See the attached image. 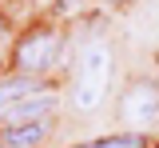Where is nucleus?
I'll list each match as a JSON object with an SVG mask.
<instances>
[{"label": "nucleus", "mask_w": 159, "mask_h": 148, "mask_svg": "<svg viewBox=\"0 0 159 148\" xmlns=\"http://www.w3.org/2000/svg\"><path fill=\"white\" fill-rule=\"evenodd\" d=\"M107 84H111V48L107 44L84 48L80 72H76V108H96L103 100Z\"/></svg>", "instance_id": "1"}, {"label": "nucleus", "mask_w": 159, "mask_h": 148, "mask_svg": "<svg viewBox=\"0 0 159 148\" xmlns=\"http://www.w3.org/2000/svg\"><path fill=\"white\" fill-rule=\"evenodd\" d=\"M60 56V36L56 32H48V28H36V32H28L24 40L16 44V68L24 76H40V72H48Z\"/></svg>", "instance_id": "2"}, {"label": "nucleus", "mask_w": 159, "mask_h": 148, "mask_svg": "<svg viewBox=\"0 0 159 148\" xmlns=\"http://www.w3.org/2000/svg\"><path fill=\"white\" fill-rule=\"evenodd\" d=\"M119 112H123L127 124H135V128H147L151 120H159V84H151V80L131 84L127 96H123V104H119Z\"/></svg>", "instance_id": "3"}, {"label": "nucleus", "mask_w": 159, "mask_h": 148, "mask_svg": "<svg viewBox=\"0 0 159 148\" xmlns=\"http://www.w3.org/2000/svg\"><path fill=\"white\" fill-rule=\"evenodd\" d=\"M52 112H56V92H36V96L20 100V104L4 108V112H0V124H4V128H16V124H36V120H48Z\"/></svg>", "instance_id": "4"}, {"label": "nucleus", "mask_w": 159, "mask_h": 148, "mask_svg": "<svg viewBox=\"0 0 159 148\" xmlns=\"http://www.w3.org/2000/svg\"><path fill=\"white\" fill-rule=\"evenodd\" d=\"M36 92H44L36 76H24V72L4 76V80H0V112L12 108V104H20V100H28V96H36Z\"/></svg>", "instance_id": "5"}, {"label": "nucleus", "mask_w": 159, "mask_h": 148, "mask_svg": "<svg viewBox=\"0 0 159 148\" xmlns=\"http://www.w3.org/2000/svg\"><path fill=\"white\" fill-rule=\"evenodd\" d=\"M44 136H48V120L16 124V128H0V148H36Z\"/></svg>", "instance_id": "6"}, {"label": "nucleus", "mask_w": 159, "mask_h": 148, "mask_svg": "<svg viewBox=\"0 0 159 148\" xmlns=\"http://www.w3.org/2000/svg\"><path fill=\"white\" fill-rule=\"evenodd\" d=\"M76 148H147V136L143 132H119V136H99V140H88Z\"/></svg>", "instance_id": "7"}, {"label": "nucleus", "mask_w": 159, "mask_h": 148, "mask_svg": "<svg viewBox=\"0 0 159 148\" xmlns=\"http://www.w3.org/2000/svg\"><path fill=\"white\" fill-rule=\"evenodd\" d=\"M4 40H8V28H4V24H0V44H4Z\"/></svg>", "instance_id": "8"}]
</instances>
